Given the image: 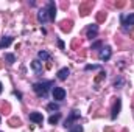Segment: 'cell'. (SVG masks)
Returning <instances> with one entry per match:
<instances>
[{"instance_id": "6da1fadb", "label": "cell", "mask_w": 134, "mask_h": 132, "mask_svg": "<svg viewBox=\"0 0 134 132\" xmlns=\"http://www.w3.org/2000/svg\"><path fill=\"white\" fill-rule=\"evenodd\" d=\"M50 86H53V82H50V81H48V82H36V84H33V90H34V93H36L37 97L45 98L47 93H48Z\"/></svg>"}, {"instance_id": "7a4b0ae2", "label": "cell", "mask_w": 134, "mask_h": 132, "mask_svg": "<svg viewBox=\"0 0 134 132\" xmlns=\"http://www.w3.org/2000/svg\"><path fill=\"white\" fill-rule=\"evenodd\" d=\"M66 98V90L63 87H55L53 89V99L55 101H61Z\"/></svg>"}, {"instance_id": "3957f363", "label": "cell", "mask_w": 134, "mask_h": 132, "mask_svg": "<svg viewBox=\"0 0 134 132\" xmlns=\"http://www.w3.org/2000/svg\"><path fill=\"white\" fill-rule=\"evenodd\" d=\"M47 13H48V19L50 20H55V17H56V5H55V2H48Z\"/></svg>"}, {"instance_id": "277c9868", "label": "cell", "mask_w": 134, "mask_h": 132, "mask_svg": "<svg viewBox=\"0 0 134 132\" xmlns=\"http://www.w3.org/2000/svg\"><path fill=\"white\" fill-rule=\"evenodd\" d=\"M76 118H80V112H78V110H72L70 117L64 121V126H66V128H72V121H75Z\"/></svg>"}, {"instance_id": "5b68a950", "label": "cell", "mask_w": 134, "mask_h": 132, "mask_svg": "<svg viewBox=\"0 0 134 132\" xmlns=\"http://www.w3.org/2000/svg\"><path fill=\"white\" fill-rule=\"evenodd\" d=\"M120 107H122V101H120V98H117L114 107H112V113H111V118H112V120L117 118V115H119V112H120Z\"/></svg>"}, {"instance_id": "8992f818", "label": "cell", "mask_w": 134, "mask_h": 132, "mask_svg": "<svg viewBox=\"0 0 134 132\" xmlns=\"http://www.w3.org/2000/svg\"><path fill=\"white\" fill-rule=\"evenodd\" d=\"M122 22L125 25V30H128V27H133L134 25V13L130 14V16H126V17H122Z\"/></svg>"}, {"instance_id": "52a82bcc", "label": "cell", "mask_w": 134, "mask_h": 132, "mask_svg": "<svg viewBox=\"0 0 134 132\" xmlns=\"http://www.w3.org/2000/svg\"><path fill=\"white\" fill-rule=\"evenodd\" d=\"M111 58V48L109 47H104V48H101L100 51V59L101 61H108Z\"/></svg>"}, {"instance_id": "ba28073f", "label": "cell", "mask_w": 134, "mask_h": 132, "mask_svg": "<svg viewBox=\"0 0 134 132\" xmlns=\"http://www.w3.org/2000/svg\"><path fill=\"white\" fill-rule=\"evenodd\" d=\"M86 33H87V37H89V39H94V37L97 36V33H98V27H97V25H91Z\"/></svg>"}, {"instance_id": "9c48e42d", "label": "cell", "mask_w": 134, "mask_h": 132, "mask_svg": "<svg viewBox=\"0 0 134 132\" xmlns=\"http://www.w3.org/2000/svg\"><path fill=\"white\" fill-rule=\"evenodd\" d=\"M30 120L34 121V123H42L44 121V117H42V113H39V112H33V113H30Z\"/></svg>"}, {"instance_id": "30bf717a", "label": "cell", "mask_w": 134, "mask_h": 132, "mask_svg": "<svg viewBox=\"0 0 134 132\" xmlns=\"http://www.w3.org/2000/svg\"><path fill=\"white\" fill-rule=\"evenodd\" d=\"M37 19H39V22H42V23H44V22H47V20H50V19H48V13H47V8L39 11V14H37Z\"/></svg>"}, {"instance_id": "8fae6325", "label": "cell", "mask_w": 134, "mask_h": 132, "mask_svg": "<svg viewBox=\"0 0 134 132\" xmlns=\"http://www.w3.org/2000/svg\"><path fill=\"white\" fill-rule=\"evenodd\" d=\"M69 68L67 67H64V68H61L59 71H58V79H61V81H64V79H67V76H69Z\"/></svg>"}, {"instance_id": "7c38bea8", "label": "cell", "mask_w": 134, "mask_h": 132, "mask_svg": "<svg viewBox=\"0 0 134 132\" xmlns=\"http://www.w3.org/2000/svg\"><path fill=\"white\" fill-rule=\"evenodd\" d=\"M31 68H33L34 71L41 73V71H42V62H41V61H33V62H31Z\"/></svg>"}, {"instance_id": "4fadbf2b", "label": "cell", "mask_w": 134, "mask_h": 132, "mask_svg": "<svg viewBox=\"0 0 134 132\" xmlns=\"http://www.w3.org/2000/svg\"><path fill=\"white\" fill-rule=\"evenodd\" d=\"M11 42H13V37H11V36H6V37H3V39L0 40V48H2V47H8Z\"/></svg>"}, {"instance_id": "5bb4252c", "label": "cell", "mask_w": 134, "mask_h": 132, "mask_svg": "<svg viewBox=\"0 0 134 132\" xmlns=\"http://www.w3.org/2000/svg\"><path fill=\"white\" fill-rule=\"evenodd\" d=\"M37 58H39L41 61H48V59H50V55H48L47 51H39V53H37Z\"/></svg>"}, {"instance_id": "9a60e30c", "label": "cell", "mask_w": 134, "mask_h": 132, "mask_svg": "<svg viewBox=\"0 0 134 132\" xmlns=\"http://www.w3.org/2000/svg\"><path fill=\"white\" fill-rule=\"evenodd\" d=\"M59 118H61V115H59V113H55V115H52V117L48 118V123H50V124H56V123L59 121Z\"/></svg>"}, {"instance_id": "2e32d148", "label": "cell", "mask_w": 134, "mask_h": 132, "mask_svg": "<svg viewBox=\"0 0 134 132\" xmlns=\"http://www.w3.org/2000/svg\"><path fill=\"white\" fill-rule=\"evenodd\" d=\"M47 109H48V110H52V112H55V110H59V106H58L56 103H50V104L47 106Z\"/></svg>"}, {"instance_id": "e0dca14e", "label": "cell", "mask_w": 134, "mask_h": 132, "mask_svg": "<svg viewBox=\"0 0 134 132\" xmlns=\"http://www.w3.org/2000/svg\"><path fill=\"white\" fill-rule=\"evenodd\" d=\"M69 132H83V126L81 124H75V126H72V129Z\"/></svg>"}, {"instance_id": "ac0fdd59", "label": "cell", "mask_w": 134, "mask_h": 132, "mask_svg": "<svg viewBox=\"0 0 134 132\" xmlns=\"http://www.w3.org/2000/svg\"><path fill=\"white\" fill-rule=\"evenodd\" d=\"M6 61H8V64H14V61H16V58H14V55H6Z\"/></svg>"}, {"instance_id": "d6986e66", "label": "cell", "mask_w": 134, "mask_h": 132, "mask_svg": "<svg viewBox=\"0 0 134 132\" xmlns=\"http://www.w3.org/2000/svg\"><path fill=\"white\" fill-rule=\"evenodd\" d=\"M95 68H98V65H87L86 67V70H95Z\"/></svg>"}, {"instance_id": "ffe728a7", "label": "cell", "mask_w": 134, "mask_h": 132, "mask_svg": "<svg viewBox=\"0 0 134 132\" xmlns=\"http://www.w3.org/2000/svg\"><path fill=\"white\" fill-rule=\"evenodd\" d=\"M2 90H3V86H2V82H0V93H2Z\"/></svg>"}]
</instances>
